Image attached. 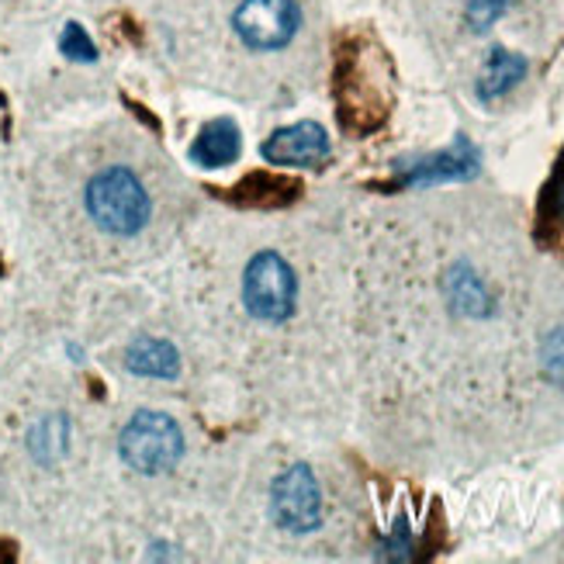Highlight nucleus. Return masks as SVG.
I'll return each instance as SVG.
<instances>
[{
    "mask_svg": "<svg viewBox=\"0 0 564 564\" xmlns=\"http://www.w3.org/2000/svg\"><path fill=\"white\" fill-rule=\"evenodd\" d=\"M336 101L343 129L357 135L378 129L391 111V69L378 45H354L339 56Z\"/></svg>",
    "mask_w": 564,
    "mask_h": 564,
    "instance_id": "f257e3e1",
    "label": "nucleus"
},
{
    "mask_svg": "<svg viewBox=\"0 0 564 564\" xmlns=\"http://www.w3.org/2000/svg\"><path fill=\"white\" fill-rule=\"evenodd\" d=\"M87 212L111 236H135L150 223V194L129 166H108L87 184Z\"/></svg>",
    "mask_w": 564,
    "mask_h": 564,
    "instance_id": "f03ea898",
    "label": "nucleus"
},
{
    "mask_svg": "<svg viewBox=\"0 0 564 564\" xmlns=\"http://www.w3.org/2000/svg\"><path fill=\"white\" fill-rule=\"evenodd\" d=\"M121 460L139 475H166L184 457V433L166 412L142 409L121 430Z\"/></svg>",
    "mask_w": 564,
    "mask_h": 564,
    "instance_id": "7ed1b4c3",
    "label": "nucleus"
},
{
    "mask_svg": "<svg viewBox=\"0 0 564 564\" xmlns=\"http://www.w3.org/2000/svg\"><path fill=\"white\" fill-rule=\"evenodd\" d=\"M294 299H299V281L294 271L278 253H257L242 278V305L260 323H288L294 315Z\"/></svg>",
    "mask_w": 564,
    "mask_h": 564,
    "instance_id": "20e7f679",
    "label": "nucleus"
},
{
    "mask_svg": "<svg viewBox=\"0 0 564 564\" xmlns=\"http://www.w3.org/2000/svg\"><path fill=\"white\" fill-rule=\"evenodd\" d=\"M299 24H302V11L294 0H242L232 14L236 35L250 48H260V53L284 48L299 35Z\"/></svg>",
    "mask_w": 564,
    "mask_h": 564,
    "instance_id": "39448f33",
    "label": "nucleus"
},
{
    "mask_svg": "<svg viewBox=\"0 0 564 564\" xmlns=\"http://www.w3.org/2000/svg\"><path fill=\"white\" fill-rule=\"evenodd\" d=\"M271 517L288 533H312L323 523V492L308 464L288 468L271 488Z\"/></svg>",
    "mask_w": 564,
    "mask_h": 564,
    "instance_id": "423d86ee",
    "label": "nucleus"
},
{
    "mask_svg": "<svg viewBox=\"0 0 564 564\" xmlns=\"http://www.w3.org/2000/svg\"><path fill=\"white\" fill-rule=\"evenodd\" d=\"M329 135L318 121H299V126L278 129L260 145L263 160L278 166H318L329 156Z\"/></svg>",
    "mask_w": 564,
    "mask_h": 564,
    "instance_id": "0eeeda50",
    "label": "nucleus"
},
{
    "mask_svg": "<svg viewBox=\"0 0 564 564\" xmlns=\"http://www.w3.org/2000/svg\"><path fill=\"white\" fill-rule=\"evenodd\" d=\"M475 174H478V150L468 139H457L451 150L415 163L402 177V184L412 187V184H440V181H468Z\"/></svg>",
    "mask_w": 564,
    "mask_h": 564,
    "instance_id": "6e6552de",
    "label": "nucleus"
},
{
    "mask_svg": "<svg viewBox=\"0 0 564 564\" xmlns=\"http://www.w3.org/2000/svg\"><path fill=\"white\" fill-rule=\"evenodd\" d=\"M302 184L294 177H281V174H267V170H257V174H247L242 184L232 187V194H223L232 205L242 208H284L291 202H299Z\"/></svg>",
    "mask_w": 564,
    "mask_h": 564,
    "instance_id": "1a4fd4ad",
    "label": "nucleus"
},
{
    "mask_svg": "<svg viewBox=\"0 0 564 564\" xmlns=\"http://www.w3.org/2000/svg\"><path fill=\"white\" fill-rule=\"evenodd\" d=\"M242 135L232 118H215L202 129V135L191 145V163L198 166H229L239 160Z\"/></svg>",
    "mask_w": 564,
    "mask_h": 564,
    "instance_id": "9d476101",
    "label": "nucleus"
},
{
    "mask_svg": "<svg viewBox=\"0 0 564 564\" xmlns=\"http://www.w3.org/2000/svg\"><path fill=\"white\" fill-rule=\"evenodd\" d=\"M126 367L132 375L139 378H177L181 375V354L174 343H166V339H135L129 354H126Z\"/></svg>",
    "mask_w": 564,
    "mask_h": 564,
    "instance_id": "9b49d317",
    "label": "nucleus"
},
{
    "mask_svg": "<svg viewBox=\"0 0 564 564\" xmlns=\"http://www.w3.org/2000/svg\"><path fill=\"white\" fill-rule=\"evenodd\" d=\"M523 77H527V59L499 45V48H492V56L485 63V73L478 80V97L481 101H496V97L509 94Z\"/></svg>",
    "mask_w": 564,
    "mask_h": 564,
    "instance_id": "f8f14e48",
    "label": "nucleus"
},
{
    "mask_svg": "<svg viewBox=\"0 0 564 564\" xmlns=\"http://www.w3.org/2000/svg\"><path fill=\"white\" fill-rule=\"evenodd\" d=\"M66 433H69V423L66 415H48V420H42L35 430H32V440L29 447L32 454L42 460V464H53L66 454Z\"/></svg>",
    "mask_w": 564,
    "mask_h": 564,
    "instance_id": "ddd939ff",
    "label": "nucleus"
},
{
    "mask_svg": "<svg viewBox=\"0 0 564 564\" xmlns=\"http://www.w3.org/2000/svg\"><path fill=\"white\" fill-rule=\"evenodd\" d=\"M59 53L73 63H94L97 59V48L90 42V35L84 32L80 21H69L63 35H59Z\"/></svg>",
    "mask_w": 564,
    "mask_h": 564,
    "instance_id": "4468645a",
    "label": "nucleus"
},
{
    "mask_svg": "<svg viewBox=\"0 0 564 564\" xmlns=\"http://www.w3.org/2000/svg\"><path fill=\"white\" fill-rule=\"evenodd\" d=\"M509 4H512V0H471V4H468L471 32H488L509 11Z\"/></svg>",
    "mask_w": 564,
    "mask_h": 564,
    "instance_id": "2eb2a0df",
    "label": "nucleus"
},
{
    "mask_svg": "<svg viewBox=\"0 0 564 564\" xmlns=\"http://www.w3.org/2000/svg\"><path fill=\"white\" fill-rule=\"evenodd\" d=\"M541 364H544V375L557 384H564V329L551 333L544 339V350H541Z\"/></svg>",
    "mask_w": 564,
    "mask_h": 564,
    "instance_id": "dca6fc26",
    "label": "nucleus"
},
{
    "mask_svg": "<svg viewBox=\"0 0 564 564\" xmlns=\"http://www.w3.org/2000/svg\"><path fill=\"white\" fill-rule=\"evenodd\" d=\"M451 281H457V284H460V288L454 291V302H457L464 312H485V291H481V284H478L468 271L454 274Z\"/></svg>",
    "mask_w": 564,
    "mask_h": 564,
    "instance_id": "f3484780",
    "label": "nucleus"
},
{
    "mask_svg": "<svg viewBox=\"0 0 564 564\" xmlns=\"http://www.w3.org/2000/svg\"><path fill=\"white\" fill-rule=\"evenodd\" d=\"M547 212H551L554 218H564V156H561V163H557V170H554V177H551V184H547Z\"/></svg>",
    "mask_w": 564,
    "mask_h": 564,
    "instance_id": "a211bd4d",
    "label": "nucleus"
}]
</instances>
